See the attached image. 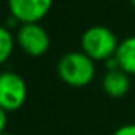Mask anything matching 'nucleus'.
Here are the masks:
<instances>
[{"label":"nucleus","instance_id":"nucleus-5","mask_svg":"<svg viewBox=\"0 0 135 135\" xmlns=\"http://www.w3.org/2000/svg\"><path fill=\"white\" fill-rule=\"evenodd\" d=\"M54 0H7L10 15L23 23H39L50 13Z\"/></svg>","mask_w":135,"mask_h":135},{"label":"nucleus","instance_id":"nucleus-9","mask_svg":"<svg viewBox=\"0 0 135 135\" xmlns=\"http://www.w3.org/2000/svg\"><path fill=\"white\" fill-rule=\"evenodd\" d=\"M113 135H135V123H126V125L118 128Z\"/></svg>","mask_w":135,"mask_h":135},{"label":"nucleus","instance_id":"nucleus-3","mask_svg":"<svg viewBox=\"0 0 135 135\" xmlns=\"http://www.w3.org/2000/svg\"><path fill=\"white\" fill-rule=\"evenodd\" d=\"M28 96V86L23 77L13 71L0 73V106L6 112L22 108Z\"/></svg>","mask_w":135,"mask_h":135},{"label":"nucleus","instance_id":"nucleus-7","mask_svg":"<svg viewBox=\"0 0 135 135\" xmlns=\"http://www.w3.org/2000/svg\"><path fill=\"white\" fill-rule=\"evenodd\" d=\"M115 58L120 70L129 76H135V36H129L119 42Z\"/></svg>","mask_w":135,"mask_h":135},{"label":"nucleus","instance_id":"nucleus-4","mask_svg":"<svg viewBox=\"0 0 135 135\" xmlns=\"http://www.w3.org/2000/svg\"><path fill=\"white\" fill-rule=\"evenodd\" d=\"M16 41L21 50L29 57H42L51 47V38L41 23L21 25L16 35Z\"/></svg>","mask_w":135,"mask_h":135},{"label":"nucleus","instance_id":"nucleus-12","mask_svg":"<svg viewBox=\"0 0 135 135\" xmlns=\"http://www.w3.org/2000/svg\"><path fill=\"white\" fill-rule=\"evenodd\" d=\"M2 135H13V134H7V132H4V134H2Z\"/></svg>","mask_w":135,"mask_h":135},{"label":"nucleus","instance_id":"nucleus-6","mask_svg":"<svg viewBox=\"0 0 135 135\" xmlns=\"http://www.w3.org/2000/svg\"><path fill=\"white\" fill-rule=\"evenodd\" d=\"M129 74L122 71L120 68L116 70H108L103 76L102 87L108 96L110 97H122L131 89V79Z\"/></svg>","mask_w":135,"mask_h":135},{"label":"nucleus","instance_id":"nucleus-10","mask_svg":"<svg viewBox=\"0 0 135 135\" xmlns=\"http://www.w3.org/2000/svg\"><path fill=\"white\" fill-rule=\"evenodd\" d=\"M6 125H7V112L0 106V135L4 134Z\"/></svg>","mask_w":135,"mask_h":135},{"label":"nucleus","instance_id":"nucleus-2","mask_svg":"<svg viewBox=\"0 0 135 135\" xmlns=\"http://www.w3.org/2000/svg\"><path fill=\"white\" fill-rule=\"evenodd\" d=\"M81 51L87 54L93 61H108L115 57L119 47L116 35L108 26L94 25L83 32L81 35Z\"/></svg>","mask_w":135,"mask_h":135},{"label":"nucleus","instance_id":"nucleus-1","mask_svg":"<svg viewBox=\"0 0 135 135\" xmlns=\"http://www.w3.org/2000/svg\"><path fill=\"white\" fill-rule=\"evenodd\" d=\"M58 77L71 87H84L90 84L96 74L94 61L83 51H70L58 60Z\"/></svg>","mask_w":135,"mask_h":135},{"label":"nucleus","instance_id":"nucleus-11","mask_svg":"<svg viewBox=\"0 0 135 135\" xmlns=\"http://www.w3.org/2000/svg\"><path fill=\"white\" fill-rule=\"evenodd\" d=\"M131 3H132V6L135 7V0H131Z\"/></svg>","mask_w":135,"mask_h":135},{"label":"nucleus","instance_id":"nucleus-8","mask_svg":"<svg viewBox=\"0 0 135 135\" xmlns=\"http://www.w3.org/2000/svg\"><path fill=\"white\" fill-rule=\"evenodd\" d=\"M13 47H15V39L12 32L6 26L0 25V64L9 60L13 52Z\"/></svg>","mask_w":135,"mask_h":135}]
</instances>
